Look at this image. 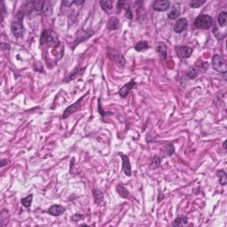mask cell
Segmentation results:
<instances>
[{
    "mask_svg": "<svg viewBox=\"0 0 227 227\" xmlns=\"http://www.w3.org/2000/svg\"><path fill=\"white\" fill-rule=\"evenodd\" d=\"M73 4H75V1H63L62 2V6L65 7H69Z\"/></svg>",
    "mask_w": 227,
    "mask_h": 227,
    "instance_id": "cell-34",
    "label": "cell"
},
{
    "mask_svg": "<svg viewBox=\"0 0 227 227\" xmlns=\"http://www.w3.org/2000/svg\"><path fill=\"white\" fill-rule=\"evenodd\" d=\"M161 164V160L159 157H156V156H154V158H153V160L151 161V165H150V169H156V168H158L160 166Z\"/></svg>",
    "mask_w": 227,
    "mask_h": 227,
    "instance_id": "cell-28",
    "label": "cell"
},
{
    "mask_svg": "<svg viewBox=\"0 0 227 227\" xmlns=\"http://www.w3.org/2000/svg\"><path fill=\"white\" fill-rule=\"evenodd\" d=\"M40 45H48L52 47H56L59 45L58 42L54 39L53 36H51V34L49 33L47 30H45L40 38Z\"/></svg>",
    "mask_w": 227,
    "mask_h": 227,
    "instance_id": "cell-3",
    "label": "cell"
},
{
    "mask_svg": "<svg viewBox=\"0 0 227 227\" xmlns=\"http://www.w3.org/2000/svg\"><path fill=\"white\" fill-rule=\"evenodd\" d=\"M85 70V68L84 67H83V68H77V69H75V70H74V72L72 74H70L68 76H67V78L65 79V82H68V81H71V80H74L75 78H76L77 76H79L81 75L82 74L84 73V71Z\"/></svg>",
    "mask_w": 227,
    "mask_h": 227,
    "instance_id": "cell-16",
    "label": "cell"
},
{
    "mask_svg": "<svg viewBox=\"0 0 227 227\" xmlns=\"http://www.w3.org/2000/svg\"><path fill=\"white\" fill-rule=\"evenodd\" d=\"M32 198H33V195L32 194H29L27 197L21 199L20 202H21V204L25 208H29L31 206V204H32Z\"/></svg>",
    "mask_w": 227,
    "mask_h": 227,
    "instance_id": "cell-24",
    "label": "cell"
},
{
    "mask_svg": "<svg viewBox=\"0 0 227 227\" xmlns=\"http://www.w3.org/2000/svg\"><path fill=\"white\" fill-rule=\"evenodd\" d=\"M135 87H136V83L133 80H131L130 83H128L125 85H123L121 88L119 90V95L122 98H125L128 95V93L130 92V91L132 90Z\"/></svg>",
    "mask_w": 227,
    "mask_h": 227,
    "instance_id": "cell-11",
    "label": "cell"
},
{
    "mask_svg": "<svg viewBox=\"0 0 227 227\" xmlns=\"http://www.w3.org/2000/svg\"><path fill=\"white\" fill-rule=\"evenodd\" d=\"M187 222V217L186 216H178V217H177L174 222L172 223V225L173 226H182V225H186Z\"/></svg>",
    "mask_w": 227,
    "mask_h": 227,
    "instance_id": "cell-17",
    "label": "cell"
},
{
    "mask_svg": "<svg viewBox=\"0 0 227 227\" xmlns=\"http://www.w3.org/2000/svg\"><path fill=\"white\" fill-rule=\"evenodd\" d=\"M93 34H94L93 30L89 29V30H87V31H85V32H84V33L82 34V35H80V36H77V38L74 41V45H73V46H72V49H75V46H76L77 45H79L81 42L86 40L87 38H89L90 36H92Z\"/></svg>",
    "mask_w": 227,
    "mask_h": 227,
    "instance_id": "cell-12",
    "label": "cell"
},
{
    "mask_svg": "<svg viewBox=\"0 0 227 227\" xmlns=\"http://www.w3.org/2000/svg\"><path fill=\"white\" fill-rule=\"evenodd\" d=\"M213 24V19L206 14L199 15L194 20V27L200 29H208Z\"/></svg>",
    "mask_w": 227,
    "mask_h": 227,
    "instance_id": "cell-1",
    "label": "cell"
},
{
    "mask_svg": "<svg viewBox=\"0 0 227 227\" xmlns=\"http://www.w3.org/2000/svg\"><path fill=\"white\" fill-rule=\"evenodd\" d=\"M100 5L101 8L104 10V11H109L112 9V6H113V2L111 0H103V1H100Z\"/></svg>",
    "mask_w": 227,
    "mask_h": 227,
    "instance_id": "cell-21",
    "label": "cell"
},
{
    "mask_svg": "<svg viewBox=\"0 0 227 227\" xmlns=\"http://www.w3.org/2000/svg\"><path fill=\"white\" fill-rule=\"evenodd\" d=\"M83 216L82 215H78V214H75V215H74L73 216H72V220L74 222H77V221L81 220V219H83Z\"/></svg>",
    "mask_w": 227,
    "mask_h": 227,
    "instance_id": "cell-33",
    "label": "cell"
},
{
    "mask_svg": "<svg viewBox=\"0 0 227 227\" xmlns=\"http://www.w3.org/2000/svg\"><path fill=\"white\" fill-rule=\"evenodd\" d=\"M149 48V45L147 41H141L139 42L136 45H135V50H137L138 52H141V51H145Z\"/></svg>",
    "mask_w": 227,
    "mask_h": 227,
    "instance_id": "cell-22",
    "label": "cell"
},
{
    "mask_svg": "<svg viewBox=\"0 0 227 227\" xmlns=\"http://www.w3.org/2000/svg\"><path fill=\"white\" fill-rule=\"evenodd\" d=\"M7 164V160H2L1 161V164H0V166L1 167H4L5 165H6Z\"/></svg>",
    "mask_w": 227,
    "mask_h": 227,
    "instance_id": "cell-36",
    "label": "cell"
},
{
    "mask_svg": "<svg viewBox=\"0 0 227 227\" xmlns=\"http://www.w3.org/2000/svg\"><path fill=\"white\" fill-rule=\"evenodd\" d=\"M45 2L44 1H35L34 2V9L36 11H43Z\"/></svg>",
    "mask_w": 227,
    "mask_h": 227,
    "instance_id": "cell-29",
    "label": "cell"
},
{
    "mask_svg": "<svg viewBox=\"0 0 227 227\" xmlns=\"http://www.w3.org/2000/svg\"><path fill=\"white\" fill-rule=\"evenodd\" d=\"M156 51L160 54V55L163 58V59H166L167 57V46L164 43H159L158 45L156 47Z\"/></svg>",
    "mask_w": 227,
    "mask_h": 227,
    "instance_id": "cell-15",
    "label": "cell"
},
{
    "mask_svg": "<svg viewBox=\"0 0 227 227\" xmlns=\"http://www.w3.org/2000/svg\"><path fill=\"white\" fill-rule=\"evenodd\" d=\"M99 112H100V114H101L102 117H104V116L107 115V114H111V113H107V112L103 111L102 107H101V104H100V100H99Z\"/></svg>",
    "mask_w": 227,
    "mask_h": 227,
    "instance_id": "cell-32",
    "label": "cell"
},
{
    "mask_svg": "<svg viewBox=\"0 0 227 227\" xmlns=\"http://www.w3.org/2000/svg\"><path fill=\"white\" fill-rule=\"evenodd\" d=\"M119 155H120L122 160V170H123V172L125 173L126 176L130 177L131 175V163H130V160H129L128 156H126L125 154L119 153Z\"/></svg>",
    "mask_w": 227,
    "mask_h": 227,
    "instance_id": "cell-9",
    "label": "cell"
},
{
    "mask_svg": "<svg viewBox=\"0 0 227 227\" xmlns=\"http://www.w3.org/2000/svg\"><path fill=\"white\" fill-rule=\"evenodd\" d=\"M53 2H45V5H44V8H43V12L46 15H51L52 14V10H53Z\"/></svg>",
    "mask_w": 227,
    "mask_h": 227,
    "instance_id": "cell-25",
    "label": "cell"
},
{
    "mask_svg": "<svg viewBox=\"0 0 227 227\" xmlns=\"http://www.w3.org/2000/svg\"><path fill=\"white\" fill-rule=\"evenodd\" d=\"M170 6V2L168 0H161V1H155L153 5L154 11L157 12H165Z\"/></svg>",
    "mask_w": 227,
    "mask_h": 227,
    "instance_id": "cell-8",
    "label": "cell"
},
{
    "mask_svg": "<svg viewBox=\"0 0 227 227\" xmlns=\"http://www.w3.org/2000/svg\"><path fill=\"white\" fill-rule=\"evenodd\" d=\"M199 75V70L196 67H190L186 71V75L189 79H194L197 77V75Z\"/></svg>",
    "mask_w": 227,
    "mask_h": 227,
    "instance_id": "cell-18",
    "label": "cell"
},
{
    "mask_svg": "<svg viewBox=\"0 0 227 227\" xmlns=\"http://www.w3.org/2000/svg\"><path fill=\"white\" fill-rule=\"evenodd\" d=\"M217 176L219 177V182L222 186H225L227 183V175L224 170H220L217 172Z\"/></svg>",
    "mask_w": 227,
    "mask_h": 227,
    "instance_id": "cell-26",
    "label": "cell"
},
{
    "mask_svg": "<svg viewBox=\"0 0 227 227\" xmlns=\"http://www.w3.org/2000/svg\"><path fill=\"white\" fill-rule=\"evenodd\" d=\"M11 30L14 36L16 37L22 36V35L24 33V27L22 25V22L20 20L14 21L11 25Z\"/></svg>",
    "mask_w": 227,
    "mask_h": 227,
    "instance_id": "cell-6",
    "label": "cell"
},
{
    "mask_svg": "<svg viewBox=\"0 0 227 227\" xmlns=\"http://www.w3.org/2000/svg\"><path fill=\"white\" fill-rule=\"evenodd\" d=\"M123 5H124V1H119V2H118V4H117V8H118L119 11L123 7Z\"/></svg>",
    "mask_w": 227,
    "mask_h": 227,
    "instance_id": "cell-35",
    "label": "cell"
},
{
    "mask_svg": "<svg viewBox=\"0 0 227 227\" xmlns=\"http://www.w3.org/2000/svg\"><path fill=\"white\" fill-rule=\"evenodd\" d=\"M187 27H188V21H187L186 19L182 18L176 22V24L174 26V31L176 33H182L186 29Z\"/></svg>",
    "mask_w": 227,
    "mask_h": 227,
    "instance_id": "cell-10",
    "label": "cell"
},
{
    "mask_svg": "<svg viewBox=\"0 0 227 227\" xmlns=\"http://www.w3.org/2000/svg\"><path fill=\"white\" fill-rule=\"evenodd\" d=\"M212 66L219 73L225 74L226 72V65L225 60L219 55H214L212 58Z\"/></svg>",
    "mask_w": 227,
    "mask_h": 227,
    "instance_id": "cell-2",
    "label": "cell"
},
{
    "mask_svg": "<svg viewBox=\"0 0 227 227\" xmlns=\"http://www.w3.org/2000/svg\"><path fill=\"white\" fill-rule=\"evenodd\" d=\"M64 212H65V208L60 205H53L48 209V213L54 216H59Z\"/></svg>",
    "mask_w": 227,
    "mask_h": 227,
    "instance_id": "cell-13",
    "label": "cell"
},
{
    "mask_svg": "<svg viewBox=\"0 0 227 227\" xmlns=\"http://www.w3.org/2000/svg\"><path fill=\"white\" fill-rule=\"evenodd\" d=\"M84 1H75V4L76 6H80L82 4H84Z\"/></svg>",
    "mask_w": 227,
    "mask_h": 227,
    "instance_id": "cell-37",
    "label": "cell"
},
{
    "mask_svg": "<svg viewBox=\"0 0 227 227\" xmlns=\"http://www.w3.org/2000/svg\"><path fill=\"white\" fill-rule=\"evenodd\" d=\"M116 191H117V193H118V194L120 195L121 197H122V198H124V199L127 198L128 195H129V192H128L127 189H126L124 186H121V185L117 186V187H116Z\"/></svg>",
    "mask_w": 227,
    "mask_h": 227,
    "instance_id": "cell-23",
    "label": "cell"
},
{
    "mask_svg": "<svg viewBox=\"0 0 227 227\" xmlns=\"http://www.w3.org/2000/svg\"><path fill=\"white\" fill-rule=\"evenodd\" d=\"M93 196H94V200L97 204H100L103 199H104V195L102 194V192L100 191L99 189H95L93 191Z\"/></svg>",
    "mask_w": 227,
    "mask_h": 227,
    "instance_id": "cell-20",
    "label": "cell"
},
{
    "mask_svg": "<svg viewBox=\"0 0 227 227\" xmlns=\"http://www.w3.org/2000/svg\"><path fill=\"white\" fill-rule=\"evenodd\" d=\"M84 97H85V95L83 96L82 98H80L79 100H77L76 102H75L74 104H72L71 106H69V107H67V109L65 110L64 114H63V115H62V118H63V119H67L70 114H74L75 112H76V111L80 108L81 104H82V102H83V99H84Z\"/></svg>",
    "mask_w": 227,
    "mask_h": 227,
    "instance_id": "cell-4",
    "label": "cell"
},
{
    "mask_svg": "<svg viewBox=\"0 0 227 227\" xmlns=\"http://www.w3.org/2000/svg\"><path fill=\"white\" fill-rule=\"evenodd\" d=\"M120 27V22L119 20L115 17H112L110 18L108 22H107V28L109 30H115V29H118Z\"/></svg>",
    "mask_w": 227,
    "mask_h": 227,
    "instance_id": "cell-14",
    "label": "cell"
},
{
    "mask_svg": "<svg viewBox=\"0 0 227 227\" xmlns=\"http://www.w3.org/2000/svg\"><path fill=\"white\" fill-rule=\"evenodd\" d=\"M176 52L178 54V57L180 60H185L192 55L193 49L189 46H178L176 47Z\"/></svg>",
    "mask_w": 227,
    "mask_h": 227,
    "instance_id": "cell-5",
    "label": "cell"
},
{
    "mask_svg": "<svg viewBox=\"0 0 227 227\" xmlns=\"http://www.w3.org/2000/svg\"><path fill=\"white\" fill-rule=\"evenodd\" d=\"M108 56L111 60H113L115 63H117L119 66L123 67L125 65V60L122 57V55L120 54L118 52H116L115 50H109L108 51Z\"/></svg>",
    "mask_w": 227,
    "mask_h": 227,
    "instance_id": "cell-7",
    "label": "cell"
},
{
    "mask_svg": "<svg viewBox=\"0 0 227 227\" xmlns=\"http://www.w3.org/2000/svg\"><path fill=\"white\" fill-rule=\"evenodd\" d=\"M218 24L220 27H225L227 24V13L226 12H221L218 15Z\"/></svg>",
    "mask_w": 227,
    "mask_h": 227,
    "instance_id": "cell-19",
    "label": "cell"
},
{
    "mask_svg": "<svg viewBox=\"0 0 227 227\" xmlns=\"http://www.w3.org/2000/svg\"><path fill=\"white\" fill-rule=\"evenodd\" d=\"M166 153H167V155L170 156L172 155L174 153V146L172 144H168L166 146Z\"/></svg>",
    "mask_w": 227,
    "mask_h": 227,
    "instance_id": "cell-31",
    "label": "cell"
},
{
    "mask_svg": "<svg viewBox=\"0 0 227 227\" xmlns=\"http://www.w3.org/2000/svg\"><path fill=\"white\" fill-rule=\"evenodd\" d=\"M204 3H205V1H198V0H196V1H192V2L190 3V6L192 7V8H198V7H200V6H202Z\"/></svg>",
    "mask_w": 227,
    "mask_h": 227,
    "instance_id": "cell-30",
    "label": "cell"
},
{
    "mask_svg": "<svg viewBox=\"0 0 227 227\" xmlns=\"http://www.w3.org/2000/svg\"><path fill=\"white\" fill-rule=\"evenodd\" d=\"M180 16V12L177 9H173L171 10L169 14H168V18L170 20H176Z\"/></svg>",
    "mask_w": 227,
    "mask_h": 227,
    "instance_id": "cell-27",
    "label": "cell"
}]
</instances>
